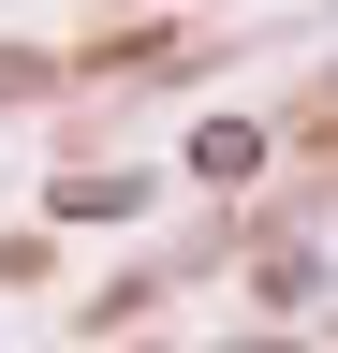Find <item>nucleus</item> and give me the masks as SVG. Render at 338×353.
Returning a JSON list of instances; mask_svg holds the SVG:
<instances>
[{"instance_id": "nucleus-1", "label": "nucleus", "mask_w": 338, "mask_h": 353, "mask_svg": "<svg viewBox=\"0 0 338 353\" xmlns=\"http://www.w3.org/2000/svg\"><path fill=\"white\" fill-rule=\"evenodd\" d=\"M147 206V176H74V192H59V221H133Z\"/></svg>"}]
</instances>
